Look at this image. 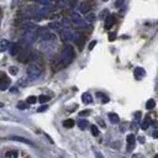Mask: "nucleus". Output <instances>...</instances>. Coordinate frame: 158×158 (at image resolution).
<instances>
[{"label":"nucleus","instance_id":"obj_1","mask_svg":"<svg viewBox=\"0 0 158 158\" xmlns=\"http://www.w3.org/2000/svg\"><path fill=\"white\" fill-rule=\"evenodd\" d=\"M38 37V27L35 26L34 24H27L25 26V32H24V42L26 45H32L36 42Z\"/></svg>","mask_w":158,"mask_h":158},{"label":"nucleus","instance_id":"obj_2","mask_svg":"<svg viewBox=\"0 0 158 158\" xmlns=\"http://www.w3.org/2000/svg\"><path fill=\"white\" fill-rule=\"evenodd\" d=\"M74 60V51H73V47L72 46H65L63 52H62V56H61V67H65L72 63V61Z\"/></svg>","mask_w":158,"mask_h":158},{"label":"nucleus","instance_id":"obj_3","mask_svg":"<svg viewBox=\"0 0 158 158\" xmlns=\"http://www.w3.org/2000/svg\"><path fill=\"white\" fill-rule=\"evenodd\" d=\"M41 74H42V68H41V65L36 61H32L31 64L29 65V68H27L29 78L32 79V80H35V79L41 77Z\"/></svg>","mask_w":158,"mask_h":158},{"label":"nucleus","instance_id":"obj_4","mask_svg":"<svg viewBox=\"0 0 158 158\" xmlns=\"http://www.w3.org/2000/svg\"><path fill=\"white\" fill-rule=\"evenodd\" d=\"M49 12H51V9H48V7H42V9H40V10H36L34 12V19L35 21H41V20H43L45 18H47V16L49 15Z\"/></svg>","mask_w":158,"mask_h":158},{"label":"nucleus","instance_id":"obj_5","mask_svg":"<svg viewBox=\"0 0 158 158\" xmlns=\"http://www.w3.org/2000/svg\"><path fill=\"white\" fill-rule=\"evenodd\" d=\"M58 32H60V37L62 41H64V42H68V41H72L73 40V32L69 30V27H64V29H61L58 30Z\"/></svg>","mask_w":158,"mask_h":158},{"label":"nucleus","instance_id":"obj_6","mask_svg":"<svg viewBox=\"0 0 158 158\" xmlns=\"http://www.w3.org/2000/svg\"><path fill=\"white\" fill-rule=\"evenodd\" d=\"M27 60H30V49L29 48L20 49V52H19V61L20 62H26Z\"/></svg>","mask_w":158,"mask_h":158},{"label":"nucleus","instance_id":"obj_7","mask_svg":"<svg viewBox=\"0 0 158 158\" xmlns=\"http://www.w3.org/2000/svg\"><path fill=\"white\" fill-rule=\"evenodd\" d=\"M10 84V79L7 78L5 74H1V79H0V90L4 91L7 89V87H9Z\"/></svg>","mask_w":158,"mask_h":158},{"label":"nucleus","instance_id":"obj_8","mask_svg":"<svg viewBox=\"0 0 158 158\" xmlns=\"http://www.w3.org/2000/svg\"><path fill=\"white\" fill-rule=\"evenodd\" d=\"M41 38H42V41H45V42H51V41L54 40V35L49 31H42L41 32Z\"/></svg>","mask_w":158,"mask_h":158},{"label":"nucleus","instance_id":"obj_9","mask_svg":"<svg viewBox=\"0 0 158 158\" xmlns=\"http://www.w3.org/2000/svg\"><path fill=\"white\" fill-rule=\"evenodd\" d=\"M72 20L76 25H78V26H84V21H83L82 16L78 12H73L72 14Z\"/></svg>","mask_w":158,"mask_h":158},{"label":"nucleus","instance_id":"obj_10","mask_svg":"<svg viewBox=\"0 0 158 158\" xmlns=\"http://www.w3.org/2000/svg\"><path fill=\"white\" fill-rule=\"evenodd\" d=\"M89 10H90V5H89V3L83 1V3H80L79 6H78V11L82 12V14H87Z\"/></svg>","mask_w":158,"mask_h":158},{"label":"nucleus","instance_id":"obj_11","mask_svg":"<svg viewBox=\"0 0 158 158\" xmlns=\"http://www.w3.org/2000/svg\"><path fill=\"white\" fill-rule=\"evenodd\" d=\"M10 140H12V141H18V142H22V143H26V145H34L31 142L30 140H27V138H25V137H21V136H10L9 137Z\"/></svg>","mask_w":158,"mask_h":158},{"label":"nucleus","instance_id":"obj_12","mask_svg":"<svg viewBox=\"0 0 158 158\" xmlns=\"http://www.w3.org/2000/svg\"><path fill=\"white\" fill-rule=\"evenodd\" d=\"M73 40H74V42H76V45L82 48L83 47V43H84V37H83L82 35L77 34V35H73Z\"/></svg>","mask_w":158,"mask_h":158},{"label":"nucleus","instance_id":"obj_13","mask_svg":"<svg viewBox=\"0 0 158 158\" xmlns=\"http://www.w3.org/2000/svg\"><path fill=\"white\" fill-rule=\"evenodd\" d=\"M9 47H10V54L11 56H16L21 49L19 43H11V45H9Z\"/></svg>","mask_w":158,"mask_h":158},{"label":"nucleus","instance_id":"obj_14","mask_svg":"<svg viewBox=\"0 0 158 158\" xmlns=\"http://www.w3.org/2000/svg\"><path fill=\"white\" fill-rule=\"evenodd\" d=\"M114 24H115V16H114V15H109V16H107V18L105 19V29L109 30Z\"/></svg>","mask_w":158,"mask_h":158},{"label":"nucleus","instance_id":"obj_15","mask_svg":"<svg viewBox=\"0 0 158 158\" xmlns=\"http://www.w3.org/2000/svg\"><path fill=\"white\" fill-rule=\"evenodd\" d=\"M9 41L7 40H0V52H5L9 48Z\"/></svg>","mask_w":158,"mask_h":158},{"label":"nucleus","instance_id":"obj_16","mask_svg":"<svg viewBox=\"0 0 158 158\" xmlns=\"http://www.w3.org/2000/svg\"><path fill=\"white\" fill-rule=\"evenodd\" d=\"M82 100L84 104H90L91 101H93V98H91V95L89 93H84L82 95Z\"/></svg>","mask_w":158,"mask_h":158},{"label":"nucleus","instance_id":"obj_17","mask_svg":"<svg viewBox=\"0 0 158 158\" xmlns=\"http://www.w3.org/2000/svg\"><path fill=\"white\" fill-rule=\"evenodd\" d=\"M109 120L112 122V123H118L119 121H120V118H119V115L118 114H115V112H110L109 115Z\"/></svg>","mask_w":158,"mask_h":158},{"label":"nucleus","instance_id":"obj_18","mask_svg":"<svg viewBox=\"0 0 158 158\" xmlns=\"http://www.w3.org/2000/svg\"><path fill=\"white\" fill-rule=\"evenodd\" d=\"M145 76V71H143V68H136L135 69V78L136 79H141V78H142Z\"/></svg>","mask_w":158,"mask_h":158},{"label":"nucleus","instance_id":"obj_19","mask_svg":"<svg viewBox=\"0 0 158 158\" xmlns=\"http://www.w3.org/2000/svg\"><path fill=\"white\" fill-rule=\"evenodd\" d=\"M149 125H151V118H148V116H146L142 125H141V129L142 130H147L149 127Z\"/></svg>","mask_w":158,"mask_h":158},{"label":"nucleus","instance_id":"obj_20","mask_svg":"<svg viewBox=\"0 0 158 158\" xmlns=\"http://www.w3.org/2000/svg\"><path fill=\"white\" fill-rule=\"evenodd\" d=\"M78 126H79V129H82V130H85V129L89 126V122H88L87 120H84V119H82V120L78 121Z\"/></svg>","mask_w":158,"mask_h":158},{"label":"nucleus","instance_id":"obj_21","mask_svg":"<svg viewBox=\"0 0 158 158\" xmlns=\"http://www.w3.org/2000/svg\"><path fill=\"white\" fill-rule=\"evenodd\" d=\"M63 126H64L65 129H71V127H73V126H74V121H73L72 119L64 120V121H63Z\"/></svg>","mask_w":158,"mask_h":158},{"label":"nucleus","instance_id":"obj_22","mask_svg":"<svg viewBox=\"0 0 158 158\" xmlns=\"http://www.w3.org/2000/svg\"><path fill=\"white\" fill-rule=\"evenodd\" d=\"M154 106H156V101L153 100V99H149V100L147 101V104H146V109L152 110V109H154Z\"/></svg>","mask_w":158,"mask_h":158},{"label":"nucleus","instance_id":"obj_23","mask_svg":"<svg viewBox=\"0 0 158 158\" xmlns=\"http://www.w3.org/2000/svg\"><path fill=\"white\" fill-rule=\"evenodd\" d=\"M49 98L48 95H40L38 98H37V100L41 103V104H45V103H47V101H49Z\"/></svg>","mask_w":158,"mask_h":158},{"label":"nucleus","instance_id":"obj_24","mask_svg":"<svg viewBox=\"0 0 158 158\" xmlns=\"http://www.w3.org/2000/svg\"><path fill=\"white\" fill-rule=\"evenodd\" d=\"M126 141H127V145H135V141H136V137H135V135L130 134V135L127 136Z\"/></svg>","mask_w":158,"mask_h":158},{"label":"nucleus","instance_id":"obj_25","mask_svg":"<svg viewBox=\"0 0 158 158\" xmlns=\"http://www.w3.org/2000/svg\"><path fill=\"white\" fill-rule=\"evenodd\" d=\"M90 131H91V135H93V136H95V137L99 136V129L95 126V125H91V126H90Z\"/></svg>","mask_w":158,"mask_h":158},{"label":"nucleus","instance_id":"obj_26","mask_svg":"<svg viewBox=\"0 0 158 158\" xmlns=\"http://www.w3.org/2000/svg\"><path fill=\"white\" fill-rule=\"evenodd\" d=\"M61 24H62V26H64V27H69L71 24H72V21H71L69 19H62Z\"/></svg>","mask_w":158,"mask_h":158},{"label":"nucleus","instance_id":"obj_27","mask_svg":"<svg viewBox=\"0 0 158 158\" xmlns=\"http://www.w3.org/2000/svg\"><path fill=\"white\" fill-rule=\"evenodd\" d=\"M36 101H37V98H36V96H32V95H31V96L27 98V103H29V104H35Z\"/></svg>","mask_w":158,"mask_h":158},{"label":"nucleus","instance_id":"obj_28","mask_svg":"<svg viewBox=\"0 0 158 158\" xmlns=\"http://www.w3.org/2000/svg\"><path fill=\"white\" fill-rule=\"evenodd\" d=\"M94 19H95V15H94L93 12H90V14H88V16H87V21L91 22V21H94Z\"/></svg>","mask_w":158,"mask_h":158},{"label":"nucleus","instance_id":"obj_29","mask_svg":"<svg viewBox=\"0 0 158 158\" xmlns=\"http://www.w3.org/2000/svg\"><path fill=\"white\" fill-rule=\"evenodd\" d=\"M5 157L9 158V157H18V152H6Z\"/></svg>","mask_w":158,"mask_h":158},{"label":"nucleus","instance_id":"obj_30","mask_svg":"<svg viewBox=\"0 0 158 158\" xmlns=\"http://www.w3.org/2000/svg\"><path fill=\"white\" fill-rule=\"evenodd\" d=\"M115 38H116V32H110L109 34V41L112 42V41H115Z\"/></svg>","mask_w":158,"mask_h":158},{"label":"nucleus","instance_id":"obj_31","mask_svg":"<svg viewBox=\"0 0 158 158\" xmlns=\"http://www.w3.org/2000/svg\"><path fill=\"white\" fill-rule=\"evenodd\" d=\"M9 72H10V74H12V76H16V74H18V68H16V67H10Z\"/></svg>","mask_w":158,"mask_h":158},{"label":"nucleus","instance_id":"obj_32","mask_svg":"<svg viewBox=\"0 0 158 158\" xmlns=\"http://www.w3.org/2000/svg\"><path fill=\"white\" fill-rule=\"evenodd\" d=\"M18 107H19V109H21V110H26L27 109V105L24 104V103H19L18 104Z\"/></svg>","mask_w":158,"mask_h":158},{"label":"nucleus","instance_id":"obj_33","mask_svg":"<svg viewBox=\"0 0 158 158\" xmlns=\"http://www.w3.org/2000/svg\"><path fill=\"white\" fill-rule=\"evenodd\" d=\"M34 1H36V3H38V4H42V5H48V4H49L48 0H34Z\"/></svg>","mask_w":158,"mask_h":158},{"label":"nucleus","instance_id":"obj_34","mask_svg":"<svg viewBox=\"0 0 158 158\" xmlns=\"http://www.w3.org/2000/svg\"><path fill=\"white\" fill-rule=\"evenodd\" d=\"M46 110H47V106H46V105L40 106L38 109H37V111H38V112H43V111H46Z\"/></svg>","mask_w":158,"mask_h":158},{"label":"nucleus","instance_id":"obj_35","mask_svg":"<svg viewBox=\"0 0 158 158\" xmlns=\"http://www.w3.org/2000/svg\"><path fill=\"white\" fill-rule=\"evenodd\" d=\"M89 114H90L89 110H84V111H80V112H79V116H87V115H89Z\"/></svg>","mask_w":158,"mask_h":158},{"label":"nucleus","instance_id":"obj_36","mask_svg":"<svg viewBox=\"0 0 158 158\" xmlns=\"http://www.w3.org/2000/svg\"><path fill=\"white\" fill-rule=\"evenodd\" d=\"M95 45H96V41H93V42H90V45H89V51H91V49L95 47Z\"/></svg>","mask_w":158,"mask_h":158},{"label":"nucleus","instance_id":"obj_37","mask_svg":"<svg viewBox=\"0 0 158 158\" xmlns=\"http://www.w3.org/2000/svg\"><path fill=\"white\" fill-rule=\"evenodd\" d=\"M135 148V145H127V152H132Z\"/></svg>","mask_w":158,"mask_h":158},{"label":"nucleus","instance_id":"obj_38","mask_svg":"<svg viewBox=\"0 0 158 158\" xmlns=\"http://www.w3.org/2000/svg\"><path fill=\"white\" fill-rule=\"evenodd\" d=\"M137 127H138V123H137V122H132V123H131V129H132V130H136Z\"/></svg>","mask_w":158,"mask_h":158},{"label":"nucleus","instance_id":"obj_39","mask_svg":"<svg viewBox=\"0 0 158 158\" xmlns=\"http://www.w3.org/2000/svg\"><path fill=\"white\" fill-rule=\"evenodd\" d=\"M106 14H107V10H104V11H103V12H101L100 15H99V18H100V19H104Z\"/></svg>","mask_w":158,"mask_h":158},{"label":"nucleus","instance_id":"obj_40","mask_svg":"<svg viewBox=\"0 0 158 158\" xmlns=\"http://www.w3.org/2000/svg\"><path fill=\"white\" fill-rule=\"evenodd\" d=\"M122 3H123V0H118V1L115 3V6H121Z\"/></svg>","mask_w":158,"mask_h":158},{"label":"nucleus","instance_id":"obj_41","mask_svg":"<svg viewBox=\"0 0 158 158\" xmlns=\"http://www.w3.org/2000/svg\"><path fill=\"white\" fill-rule=\"evenodd\" d=\"M138 141H140V142H141V143H143V142H145V137H142V136H140V137H138Z\"/></svg>","mask_w":158,"mask_h":158},{"label":"nucleus","instance_id":"obj_42","mask_svg":"<svg viewBox=\"0 0 158 158\" xmlns=\"http://www.w3.org/2000/svg\"><path fill=\"white\" fill-rule=\"evenodd\" d=\"M19 1H21V0H14V3H12V6H15L16 4H18Z\"/></svg>","mask_w":158,"mask_h":158},{"label":"nucleus","instance_id":"obj_43","mask_svg":"<svg viewBox=\"0 0 158 158\" xmlns=\"http://www.w3.org/2000/svg\"><path fill=\"white\" fill-rule=\"evenodd\" d=\"M157 136H158V135H157V131H154V132H153V137L157 138Z\"/></svg>","mask_w":158,"mask_h":158},{"label":"nucleus","instance_id":"obj_44","mask_svg":"<svg viewBox=\"0 0 158 158\" xmlns=\"http://www.w3.org/2000/svg\"><path fill=\"white\" fill-rule=\"evenodd\" d=\"M4 106V103H1V101H0V107H3Z\"/></svg>","mask_w":158,"mask_h":158},{"label":"nucleus","instance_id":"obj_45","mask_svg":"<svg viewBox=\"0 0 158 158\" xmlns=\"http://www.w3.org/2000/svg\"><path fill=\"white\" fill-rule=\"evenodd\" d=\"M48 1H49V3H51V1H57V0H48Z\"/></svg>","mask_w":158,"mask_h":158},{"label":"nucleus","instance_id":"obj_46","mask_svg":"<svg viewBox=\"0 0 158 158\" xmlns=\"http://www.w3.org/2000/svg\"><path fill=\"white\" fill-rule=\"evenodd\" d=\"M103 1H107V0H103Z\"/></svg>","mask_w":158,"mask_h":158}]
</instances>
